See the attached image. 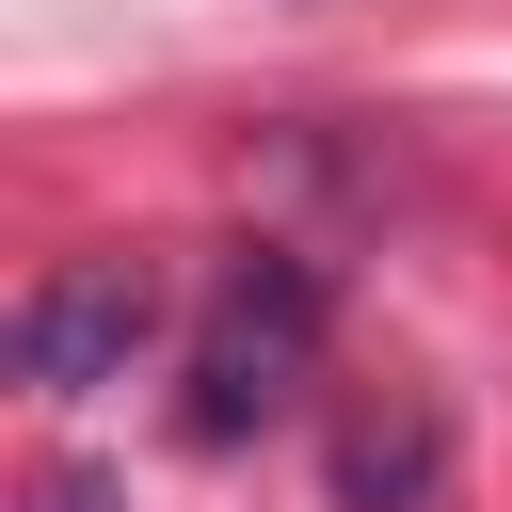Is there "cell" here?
<instances>
[{"mask_svg":"<svg viewBox=\"0 0 512 512\" xmlns=\"http://www.w3.org/2000/svg\"><path fill=\"white\" fill-rule=\"evenodd\" d=\"M320 384V272L304 256H224V288H208V320H192V448H240V432H272L288 400Z\"/></svg>","mask_w":512,"mask_h":512,"instance_id":"cell-1","label":"cell"},{"mask_svg":"<svg viewBox=\"0 0 512 512\" xmlns=\"http://www.w3.org/2000/svg\"><path fill=\"white\" fill-rule=\"evenodd\" d=\"M144 336H160V272H144V256H64V272H32V304H16V384L96 400V384L144 368Z\"/></svg>","mask_w":512,"mask_h":512,"instance_id":"cell-2","label":"cell"},{"mask_svg":"<svg viewBox=\"0 0 512 512\" xmlns=\"http://www.w3.org/2000/svg\"><path fill=\"white\" fill-rule=\"evenodd\" d=\"M448 496V416L432 400H384L336 432V512H432Z\"/></svg>","mask_w":512,"mask_h":512,"instance_id":"cell-3","label":"cell"},{"mask_svg":"<svg viewBox=\"0 0 512 512\" xmlns=\"http://www.w3.org/2000/svg\"><path fill=\"white\" fill-rule=\"evenodd\" d=\"M32 512H128V480H96V464H48V480H32Z\"/></svg>","mask_w":512,"mask_h":512,"instance_id":"cell-4","label":"cell"}]
</instances>
